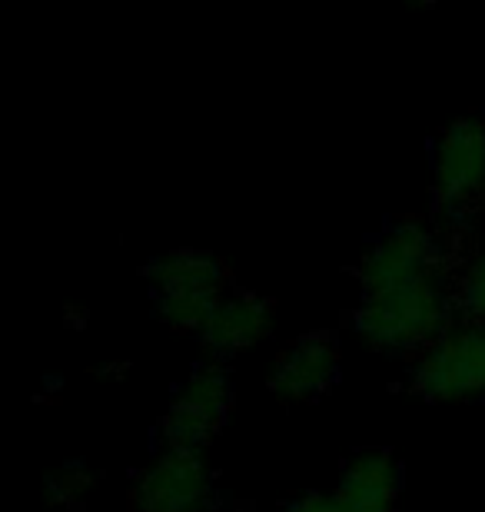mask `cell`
<instances>
[{
	"label": "cell",
	"mask_w": 485,
	"mask_h": 512,
	"mask_svg": "<svg viewBox=\"0 0 485 512\" xmlns=\"http://www.w3.org/2000/svg\"><path fill=\"white\" fill-rule=\"evenodd\" d=\"M233 406V383L220 363H203L180 383L173 403L160 419L163 449H190L203 453L206 443L220 433Z\"/></svg>",
	"instance_id": "obj_6"
},
{
	"label": "cell",
	"mask_w": 485,
	"mask_h": 512,
	"mask_svg": "<svg viewBox=\"0 0 485 512\" xmlns=\"http://www.w3.org/2000/svg\"><path fill=\"white\" fill-rule=\"evenodd\" d=\"M276 326V306L266 296H256L250 290H233L226 293L210 320L203 323V330L196 333L203 353L210 356V363L230 360V356L250 353L253 346H260Z\"/></svg>",
	"instance_id": "obj_8"
},
{
	"label": "cell",
	"mask_w": 485,
	"mask_h": 512,
	"mask_svg": "<svg viewBox=\"0 0 485 512\" xmlns=\"http://www.w3.org/2000/svg\"><path fill=\"white\" fill-rule=\"evenodd\" d=\"M130 503L133 512H213V473L206 456L163 449L133 479Z\"/></svg>",
	"instance_id": "obj_7"
},
{
	"label": "cell",
	"mask_w": 485,
	"mask_h": 512,
	"mask_svg": "<svg viewBox=\"0 0 485 512\" xmlns=\"http://www.w3.org/2000/svg\"><path fill=\"white\" fill-rule=\"evenodd\" d=\"M339 383V350L329 336H299L276 356L270 393L280 403H316Z\"/></svg>",
	"instance_id": "obj_9"
},
{
	"label": "cell",
	"mask_w": 485,
	"mask_h": 512,
	"mask_svg": "<svg viewBox=\"0 0 485 512\" xmlns=\"http://www.w3.org/2000/svg\"><path fill=\"white\" fill-rule=\"evenodd\" d=\"M47 503L74 509L77 503H84L87 493L94 489V473L84 463H67L57 473L47 476Z\"/></svg>",
	"instance_id": "obj_12"
},
{
	"label": "cell",
	"mask_w": 485,
	"mask_h": 512,
	"mask_svg": "<svg viewBox=\"0 0 485 512\" xmlns=\"http://www.w3.org/2000/svg\"><path fill=\"white\" fill-rule=\"evenodd\" d=\"M283 512H343V506L336 503L333 493H303L290 499L283 506Z\"/></svg>",
	"instance_id": "obj_13"
},
{
	"label": "cell",
	"mask_w": 485,
	"mask_h": 512,
	"mask_svg": "<svg viewBox=\"0 0 485 512\" xmlns=\"http://www.w3.org/2000/svg\"><path fill=\"white\" fill-rule=\"evenodd\" d=\"M436 273H449V240L436 223L419 217L389 223L359 260L363 296L412 286Z\"/></svg>",
	"instance_id": "obj_3"
},
{
	"label": "cell",
	"mask_w": 485,
	"mask_h": 512,
	"mask_svg": "<svg viewBox=\"0 0 485 512\" xmlns=\"http://www.w3.org/2000/svg\"><path fill=\"white\" fill-rule=\"evenodd\" d=\"M456 320V280L452 273H436L412 286L363 296L353 313V330L376 353L419 356Z\"/></svg>",
	"instance_id": "obj_1"
},
{
	"label": "cell",
	"mask_w": 485,
	"mask_h": 512,
	"mask_svg": "<svg viewBox=\"0 0 485 512\" xmlns=\"http://www.w3.org/2000/svg\"><path fill=\"white\" fill-rule=\"evenodd\" d=\"M153 313L160 323L180 333H200L216 303L223 300L230 273L220 256L206 250H170L147 263Z\"/></svg>",
	"instance_id": "obj_2"
},
{
	"label": "cell",
	"mask_w": 485,
	"mask_h": 512,
	"mask_svg": "<svg viewBox=\"0 0 485 512\" xmlns=\"http://www.w3.org/2000/svg\"><path fill=\"white\" fill-rule=\"evenodd\" d=\"M456 310L459 320L485 323V247L472 256L456 280Z\"/></svg>",
	"instance_id": "obj_11"
},
{
	"label": "cell",
	"mask_w": 485,
	"mask_h": 512,
	"mask_svg": "<svg viewBox=\"0 0 485 512\" xmlns=\"http://www.w3.org/2000/svg\"><path fill=\"white\" fill-rule=\"evenodd\" d=\"M402 493V463L389 449H359L336 479V503L343 512H396Z\"/></svg>",
	"instance_id": "obj_10"
},
{
	"label": "cell",
	"mask_w": 485,
	"mask_h": 512,
	"mask_svg": "<svg viewBox=\"0 0 485 512\" xmlns=\"http://www.w3.org/2000/svg\"><path fill=\"white\" fill-rule=\"evenodd\" d=\"M409 389L429 403L485 399V323L456 320L409 363Z\"/></svg>",
	"instance_id": "obj_4"
},
{
	"label": "cell",
	"mask_w": 485,
	"mask_h": 512,
	"mask_svg": "<svg viewBox=\"0 0 485 512\" xmlns=\"http://www.w3.org/2000/svg\"><path fill=\"white\" fill-rule=\"evenodd\" d=\"M432 197L446 223L485 203V117L469 114L439 130L432 143Z\"/></svg>",
	"instance_id": "obj_5"
}]
</instances>
